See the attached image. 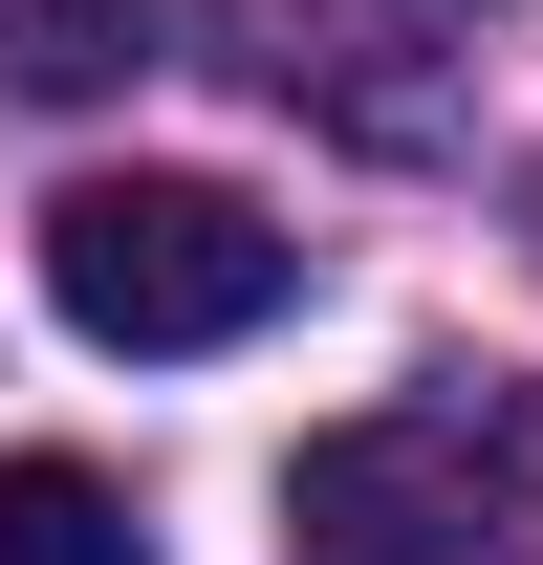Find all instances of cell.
<instances>
[{
  "mask_svg": "<svg viewBox=\"0 0 543 565\" xmlns=\"http://www.w3.org/2000/svg\"><path fill=\"white\" fill-rule=\"evenodd\" d=\"M283 565H543V370H435L283 457Z\"/></svg>",
  "mask_w": 543,
  "mask_h": 565,
  "instance_id": "cell-1",
  "label": "cell"
},
{
  "mask_svg": "<svg viewBox=\"0 0 543 565\" xmlns=\"http://www.w3.org/2000/svg\"><path fill=\"white\" fill-rule=\"evenodd\" d=\"M44 305H66L87 349H239V327H283L305 305V239H283L262 196H217V174H66L44 196Z\"/></svg>",
  "mask_w": 543,
  "mask_h": 565,
  "instance_id": "cell-2",
  "label": "cell"
},
{
  "mask_svg": "<svg viewBox=\"0 0 543 565\" xmlns=\"http://www.w3.org/2000/svg\"><path fill=\"white\" fill-rule=\"evenodd\" d=\"M131 66H174V0H0V87L22 109H109Z\"/></svg>",
  "mask_w": 543,
  "mask_h": 565,
  "instance_id": "cell-3",
  "label": "cell"
},
{
  "mask_svg": "<svg viewBox=\"0 0 543 565\" xmlns=\"http://www.w3.org/2000/svg\"><path fill=\"white\" fill-rule=\"evenodd\" d=\"M0 565H152V500L109 457H0Z\"/></svg>",
  "mask_w": 543,
  "mask_h": 565,
  "instance_id": "cell-4",
  "label": "cell"
}]
</instances>
